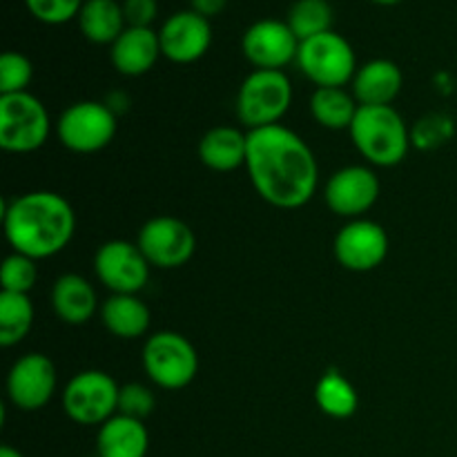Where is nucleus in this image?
Wrapping results in <instances>:
<instances>
[{
	"label": "nucleus",
	"instance_id": "1",
	"mask_svg": "<svg viewBox=\"0 0 457 457\" xmlns=\"http://www.w3.org/2000/svg\"><path fill=\"white\" fill-rule=\"evenodd\" d=\"M245 170L254 192L279 210L303 208L320 186V165L311 145L281 123L248 132Z\"/></svg>",
	"mask_w": 457,
	"mask_h": 457
},
{
	"label": "nucleus",
	"instance_id": "2",
	"mask_svg": "<svg viewBox=\"0 0 457 457\" xmlns=\"http://www.w3.org/2000/svg\"><path fill=\"white\" fill-rule=\"evenodd\" d=\"M3 230L13 253L36 262L49 259L62 253L74 239V205L52 190L25 192L4 204Z\"/></svg>",
	"mask_w": 457,
	"mask_h": 457
},
{
	"label": "nucleus",
	"instance_id": "3",
	"mask_svg": "<svg viewBox=\"0 0 457 457\" xmlns=\"http://www.w3.org/2000/svg\"><path fill=\"white\" fill-rule=\"evenodd\" d=\"M353 145L375 168H395L406 159L411 129L393 105H360L348 129Z\"/></svg>",
	"mask_w": 457,
	"mask_h": 457
},
{
	"label": "nucleus",
	"instance_id": "4",
	"mask_svg": "<svg viewBox=\"0 0 457 457\" xmlns=\"http://www.w3.org/2000/svg\"><path fill=\"white\" fill-rule=\"evenodd\" d=\"M293 105V83L286 71L254 70L237 92V119L248 132L279 125Z\"/></svg>",
	"mask_w": 457,
	"mask_h": 457
},
{
	"label": "nucleus",
	"instance_id": "5",
	"mask_svg": "<svg viewBox=\"0 0 457 457\" xmlns=\"http://www.w3.org/2000/svg\"><path fill=\"white\" fill-rule=\"evenodd\" d=\"M143 369L152 384L163 391H183L199 373V353L186 335L159 330L143 346Z\"/></svg>",
	"mask_w": 457,
	"mask_h": 457
},
{
	"label": "nucleus",
	"instance_id": "6",
	"mask_svg": "<svg viewBox=\"0 0 457 457\" xmlns=\"http://www.w3.org/2000/svg\"><path fill=\"white\" fill-rule=\"evenodd\" d=\"M52 119L31 92L0 96V147L12 154H31L49 141Z\"/></svg>",
	"mask_w": 457,
	"mask_h": 457
},
{
	"label": "nucleus",
	"instance_id": "7",
	"mask_svg": "<svg viewBox=\"0 0 457 457\" xmlns=\"http://www.w3.org/2000/svg\"><path fill=\"white\" fill-rule=\"evenodd\" d=\"M295 62L315 87H346L360 70L353 45L335 29L299 43Z\"/></svg>",
	"mask_w": 457,
	"mask_h": 457
},
{
	"label": "nucleus",
	"instance_id": "8",
	"mask_svg": "<svg viewBox=\"0 0 457 457\" xmlns=\"http://www.w3.org/2000/svg\"><path fill=\"white\" fill-rule=\"evenodd\" d=\"M119 391L116 379L105 370H80L62 388V411L80 427H103L119 413Z\"/></svg>",
	"mask_w": 457,
	"mask_h": 457
},
{
	"label": "nucleus",
	"instance_id": "9",
	"mask_svg": "<svg viewBox=\"0 0 457 457\" xmlns=\"http://www.w3.org/2000/svg\"><path fill=\"white\" fill-rule=\"evenodd\" d=\"M116 112L101 101H79L62 110L56 120V137L62 147L76 154H94L114 141Z\"/></svg>",
	"mask_w": 457,
	"mask_h": 457
},
{
	"label": "nucleus",
	"instance_id": "10",
	"mask_svg": "<svg viewBox=\"0 0 457 457\" xmlns=\"http://www.w3.org/2000/svg\"><path fill=\"white\" fill-rule=\"evenodd\" d=\"M137 245L152 268L174 270L186 266L195 257L196 235L183 219L161 214L143 223Z\"/></svg>",
	"mask_w": 457,
	"mask_h": 457
},
{
	"label": "nucleus",
	"instance_id": "11",
	"mask_svg": "<svg viewBox=\"0 0 457 457\" xmlns=\"http://www.w3.org/2000/svg\"><path fill=\"white\" fill-rule=\"evenodd\" d=\"M150 263L137 244L112 239L98 245L94 254L96 279L112 295H138L150 279Z\"/></svg>",
	"mask_w": 457,
	"mask_h": 457
},
{
	"label": "nucleus",
	"instance_id": "12",
	"mask_svg": "<svg viewBox=\"0 0 457 457\" xmlns=\"http://www.w3.org/2000/svg\"><path fill=\"white\" fill-rule=\"evenodd\" d=\"M241 52L254 70L284 71V67L297 61L299 38L286 21L262 18L244 31Z\"/></svg>",
	"mask_w": 457,
	"mask_h": 457
},
{
	"label": "nucleus",
	"instance_id": "13",
	"mask_svg": "<svg viewBox=\"0 0 457 457\" xmlns=\"http://www.w3.org/2000/svg\"><path fill=\"white\" fill-rule=\"evenodd\" d=\"M56 366L43 353L18 357L7 373V397L25 413L45 409L56 393Z\"/></svg>",
	"mask_w": 457,
	"mask_h": 457
},
{
	"label": "nucleus",
	"instance_id": "14",
	"mask_svg": "<svg viewBox=\"0 0 457 457\" xmlns=\"http://www.w3.org/2000/svg\"><path fill=\"white\" fill-rule=\"evenodd\" d=\"M379 179L369 165H346L328 177L324 186V201L330 212L346 219H364V214L378 204Z\"/></svg>",
	"mask_w": 457,
	"mask_h": 457
},
{
	"label": "nucleus",
	"instance_id": "15",
	"mask_svg": "<svg viewBox=\"0 0 457 457\" xmlns=\"http://www.w3.org/2000/svg\"><path fill=\"white\" fill-rule=\"evenodd\" d=\"M388 248H391V241H388L386 230L370 219L348 221L337 232L333 244L335 259L339 266L351 272H370L382 266L384 259L388 257Z\"/></svg>",
	"mask_w": 457,
	"mask_h": 457
},
{
	"label": "nucleus",
	"instance_id": "16",
	"mask_svg": "<svg viewBox=\"0 0 457 457\" xmlns=\"http://www.w3.org/2000/svg\"><path fill=\"white\" fill-rule=\"evenodd\" d=\"M212 36V25L208 18L192 9H181L165 18L161 25V52L170 62L192 65L208 54Z\"/></svg>",
	"mask_w": 457,
	"mask_h": 457
},
{
	"label": "nucleus",
	"instance_id": "17",
	"mask_svg": "<svg viewBox=\"0 0 457 457\" xmlns=\"http://www.w3.org/2000/svg\"><path fill=\"white\" fill-rule=\"evenodd\" d=\"M163 56L159 31L152 27H128L110 45V61L119 74L137 79L147 74Z\"/></svg>",
	"mask_w": 457,
	"mask_h": 457
},
{
	"label": "nucleus",
	"instance_id": "18",
	"mask_svg": "<svg viewBox=\"0 0 457 457\" xmlns=\"http://www.w3.org/2000/svg\"><path fill=\"white\" fill-rule=\"evenodd\" d=\"M404 76L397 62L388 58H373L357 70L351 83L353 96L360 105H393L402 92Z\"/></svg>",
	"mask_w": 457,
	"mask_h": 457
},
{
	"label": "nucleus",
	"instance_id": "19",
	"mask_svg": "<svg viewBox=\"0 0 457 457\" xmlns=\"http://www.w3.org/2000/svg\"><path fill=\"white\" fill-rule=\"evenodd\" d=\"M199 159L212 172H232L245 168L248 159V132L232 125H217L201 137Z\"/></svg>",
	"mask_w": 457,
	"mask_h": 457
},
{
	"label": "nucleus",
	"instance_id": "20",
	"mask_svg": "<svg viewBox=\"0 0 457 457\" xmlns=\"http://www.w3.org/2000/svg\"><path fill=\"white\" fill-rule=\"evenodd\" d=\"M49 302H52L58 320L70 326L87 324L94 312L101 311L94 286L83 275H76V272H67V275L58 277L52 295H49Z\"/></svg>",
	"mask_w": 457,
	"mask_h": 457
},
{
	"label": "nucleus",
	"instance_id": "21",
	"mask_svg": "<svg viewBox=\"0 0 457 457\" xmlns=\"http://www.w3.org/2000/svg\"><path fill=\"white\" fill-rule=\"evenodd\" d=\"M150 451V433L145 422L116 413L96 433L98 457H145Z\"/></svg>",
	"mask_w": 457,
	"mask_h": 457
},
{
	"label": "nucleus",
	"instance_id": "22",
	"mask_svg": "<svg viewBox=\"0 0 457 457\" xmlns=\"http://www.w3.org/2000/svg\"><path fill=\"white\" fill-rule=\"evenodd\" d=\"M101 321L119 339H138L150 330L152 312L138 295H110L101 306Z\"/></svg>",
	"mask_w": 457,
	"mask_h": 457
},
{
	"label": "nucleus",
	"instance_id": "23",
	"mask_svg": "<svg viewBox=\"0 0 457 457\" xmlns=\"http://www.w3.org/2000/svg\"><path fill=\"white\" fill-rule=\"evenodd\" d=\"M76 22L83 38L94 45H112L128 29L123 3L119 0H85Z\"/></svg>",
	"mask_w": 457,
	"mask_h": 457
},
{
	"label": "nucleus",
	"instance_id": "24",
	"mask_svg": "<svg viewBox=\"0 0 457 457\" xmlns=\"http://www.w3.org/2000/svg\"><path fill=\"white\" fill-rule=\"evenodd\" d=\"M360 103L346 87H315L311 96V114L326 129H351Z\"/></svg>",
	"mask_w": 457,
	"mask_h": 457
},
{
	"label": "nucleus",
	"instance_id": "25",
	"mask_svg": "<svg viewBox=\"0 0 457 457\" xmlns=\"http://www.w3.org/2000/svg\"><path fill=\"white\" fill-rule=\"evenodd\" d=\"M315 402L324 415L333 420H348L357 413L360 395L351 379L337 369H330L317 379Z\"/></svg>",
	"mask_w": 457,
	"mask_h": 457
},
{
	"label": "nucleus",
	"instance_id": "26",
	"mask_svg": "<svg viewBox=\"0 0 457 457\" xmlns=\"http://www.w3.org/2000/svg\"><path fill=\"white\" fill-rule=\"evenodd\" d=\"M34 328V303L29 295L0 293V346H18Z\"/></svg>",
	"mask_w": 457,
	"mask_h": 457
},
{
	"label": "nucleus",
	"instance_id": "27",
	"mask_svg": "<svg viewBox=\"0 0 457 457\" xmlns=\"http://www.w3.org/2000/svg\"><path fill=\"white\" fill-rule=\"evenodd\" d=\"M299 43L333 29V7L328 0H295L286 18Z\"/></svg>",
	"mask_w": 457,
	"mask_h": 457
},
{
	"label": "nucleus",
	"instance_id": "28",
	"mask_svg": "<svg viewBox=\"0 0 457 457\" xmlns=\"http://www.w3.org/2000/svg\"><path fill=\"white\" fill-rule=\"evenodd\" d=\"M36 259L25 257L21 253H12L3 262L0 268V284H3L4 293H21L29 295L38 281V266Z\"/></svg>",
	"mask_w": 457,
	"mask_h": 457
},
{
	"label": "nucleus",
	"instance_id": "29",
	"mask_svg": "<svg viewBox=\"0 0 457 457\" xmlns=\"http://www.w3.org/2000/svg\"><path fill=\"white\" fill-rule=\"evenodd\" d=\"M34 80V65L21 52H4L0 56V96L29 92Z\"/></svg>",
	"mask_w": 457,
	"mask_h": 457
},
{
	"label": "nucleus",
	"instance_id": "30",
	"mask_svg": "<svg viewBox=\"0 0 457 457\" xmlns=\"http://www.w3.org/2000/svg\"><path fill=\"white\" fill-rule=\"evenodd\" d=\"M85 0H25V7L45 25H65L79 18Z\"/></svg>",
	"mask_w": 457,
	"mask_h": 457
},
{
	"label": "nucleus",
	"instance_id": "31",
	"mask_svg": "<svg viewBox=\"0 0 457 457\" xmlns=\"http://www.w3.org/2000/svg\"><path fill=\"white\" fill-rule=\"evenodd\" d=\"M156 397L154 393L141 382L123 384L119 391V413L125 418H134L145 422L152 413H154Z\"/></svg>",
	"mask_w": 457,
	"mask_h": 457
},
{
	"label": "nucleus",
	"instance_id": "32",
	"mask_svg": "<svg viewBox=\"0 0 457 457\" xmlns=\"http://www.w3.org/2000/svg\"><path fill=\"white\" fill-rule=\"evenodd\" d=\"M453 137V120L445 114H431L411 129V141L418 147H437Z\"/></svg>",
	"mask_w": 457,
	"mask_h": 457
},
{
	"label": "nucleus",
	"instance_id": "33",
	"mask_svg": "<svg viewBox=\"0 0 457 457\" xmlns=\"http://www.w3.org/2000/svg\"><path fill=\"white\" fill-rule=\"evenodd\" d=\"M128 27H152L159 18V0H123Z\"/></svg>",
	"mask_w": 457,
	"mask_h": 457
},
{
	"label": "nucleus",
	"instance_id": "34",
	"mask_svg": "<svg viewBox=\"0 0 457 457\" xmlns=\"http://www.w3.org/2000/svg\"><path fill=\"white\" fill-rule=\"evenodd\" d=\"M228 3H230V0H190V9L210 21V18L219 16V13L228 7Z\"/></svg>",
	"mask_w": 457,
	"mask_h": 457
},
{
	"label": "nucleus",
	"instance_id": "35",
	"mask_svg": "<svg viewBox=\"0 0 457 457\" xmlns=\"http://www.w3.org/2000/svg\"><path fill=\"white\" fill-rule=\"evenodd\" d=\"M0 457H25V455H22L18 449H13V446L4 445V446H0Z\"/></svg>",
	"mask_w": 457,
	"mask_h": 457
},
{
	"label": "nucleus",
	"instance_id": "36",
	"mask_svg": "<svg viewBox=\"0 0 457 457\" xmlns=\"http://www.w3.org/2000/svg\"><path fill=\"white\" fill-rule=\"evenodd\" d=\"M370 3L379 4V7H393V4H400L402 0H370Z\"/></svg>",
	"mask_w": 457,
	"mask_h": 457
}]
</instances>
